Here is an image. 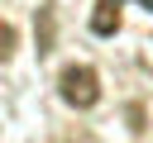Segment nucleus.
Segmentation results:
<instances>
[{"instance_id": "1", "label": "nucleus", "mask_w": 153, "mask_h": 143, "mask_svg": "<svg viewBox=\"0 0 153 143\" xmlns=\"http://www.w3.org/2000/svg\"><path fill=\"white\" fill-rule=\"evenodd\" d=\"M57 91H62V100H67L72 110H91V105L100 100V76H96V67L72 62V67L57 76Z\"/></svg>"}, {"instance_id": "2", "label": "nucleus", "mask_w": 153, "mask_h": 143, "mask_svg": "<svg viewBox=\"0 0 153 143\" xmlns=\"http://www.w3.org/2000/svg\"><path fill=\"white\" fill-rule=\"evenodd\" d=\"M91 33H100V38L120 33V0H100V5H96V14H91Z\"/></svg>"}, {"instance_id": "3", "label": "nucleus", "mask_w": 153, "mask_h": 143, "mask_svg": "<svg viewBox=\"0 0 153 143\" xmlns=\"http://www.w3.org/2000/svg\"><path fill=\"white\" fill-rule=\"evenodd\" d=\"M33 38H38V57H43V52H53V5H38Z\"/></svg>"}, {"instance_id": "4", "label": "nucleus", "mask_w": 153, "mask_h": 143, "mask_svg": "<svg viewBox=\"0 0 153 143\" xmlns=\"http://www.w3.org/2000/svg\"><path fill=\"white\" fill-rule=\"evenodd\" d=\"M10 52H14V29H10V24H0V62H5Z\"/></svg>"}]
</instances>
